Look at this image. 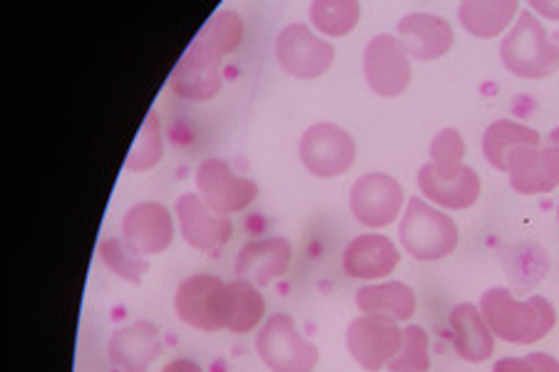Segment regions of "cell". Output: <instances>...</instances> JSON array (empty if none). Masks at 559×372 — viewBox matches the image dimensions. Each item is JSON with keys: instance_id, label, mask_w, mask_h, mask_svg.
<instances>
[{"instance_id": "cell-1", "label": "cell", "mask_w": 559, "mask_h": 372, "mask_svg": "<svg viewBox=\"0 0 559 372\" xmlns=\"http://www.w3.org/2000/svg\"><path fill=\"white\" fill-rule=\"evenodd\" d=\"M480 313L495 338L512 345H532L547 338L557 323L555 305L545 296L520 301L510 288L492 286L480 298Z\"/></svg>"}, {"instance_id": "cell-2", "label": "cell", "mask_w": 559, "mask_h": 372, "mask_svg": "<svg viewBox=\"0 0 559 372\" xmlns=\"http://www.w3.org/2000/svg\"><path fill=\"white\" fill-rule=\"evenodd\" d=\"M502 65L525 80L549 77L559 70V40L549 38L545 25L532 11H520L500 45Z\"/></svg>"}, {"instance_id": "cell-3", "label": "cell", "mask_w": 559, "mask_h": 372, "mask_svg": "<svg viewBox=\"0 0 559 372\" xmlns=\"http://www.w3.org/2000/svg\"><path fill=\"white\" fill-rule=\"evenodd\" d=\"M399 239L403 251L416 261H440L457 249L460 231L453 216L413 196L401 216Z\"/></svg>"}, {"instance_id": "cell-4", "label": "cell", "mask_w": 559, "mask_h": 372, "mask_svg": "<svg viewBox=\"0 0 559 372\" xmlns=\"http://www.w3.org/2000/svg\"><path fill=\"white\" fill-rule=\"evenodd\" d=\"M241 38H245V21H241V15L231 11V8H222L202 25V31L187 45V50L175 68L204 77H222L219 65L224 58L239 48Z\"/></svg>"}, {"instance_id": "cell-5", "label": "cell", "mask_w": 559, "mask_h": 372, "mask_svg": "<svg viewBox=\"0 0 559 372\" xmlns=\"http://www.w3.org/2000/svg\"><path fill=\"white\" fill-rule=\"evenodd\" d=\"M257 352L272 372H313L319 348L296 328L288 313H276L257 333Z\"/></svg>"}, {"instance_id": "cell-6", "label": "cell", "mask_w": 559, "mask_h": 372, "mask_svg": "<svg viewBox=\"0 0 559 372\" xmlns=\"http://www.w3.org/2000/svg\"><path fill=\"white\" fill-rule=\"evenodd\" d=\"M299 157L309 175L333 179L346 175L356 161V142L341 124L319 122L301 134Z\"/></svg>"}, {"instance_id": "cell-7", "label": "cell", "mask_w": 559, "mask_h": 372, "mask_svg": "<svg viewBox=\"0 0 559 372\" xmlns=\"http://www.w3.org/2000/svg\"><path fill=\"white\" fill-rule=\"evenodd\" d=\"M197 192L204 199V204L219 216H231L249 208L257 202L259 184L254 179L241 177L229 167V161L219 157L204 159L197 167Z\"/></svg>"}, {"instance_id": "cell-8", "label": "cell", "mask_w": 559, "mask_h": 372, "mask_svg": "<svg viewBox=\"0 0 559 372\" xmlns=\"http://www.w3.org/2000/svg\"><path fill=\"white\" fill-rule=\"evenodd\" d=\"M274 56L286 75L296 80H316L331 68L336 50L329 40L316 35L309 25L292 23L278 31Z\"/></svg>"}, {"instance_id": "cell-9", "label": "cell", "mask_w": 559, "mask_h": 372, "mask_svg": "<svg viewBox=\"0 0 559 372\" xmlns=\"http://www.w3.org/2000/svg\"><path fill=\"white\" fill-rule=\"evenodd\" d=\"M405 192L401 181L385 171H368L350 187V214L368 229H385L403 212Z\"/></svg>"}, {"instance_id": "cell-10", "label": "cell", "mask_w": 559, "mask_h": 372, "mask_svg": "<svg viewBox=\"0 0 559 372\" xmlns=\"http://www.w3.org/2000/svg\"><path fill=\"white\" fill-rule=\"evenodd\" d=\"M405 340L401 323L385 321L378 315H358L346 331V348L360 368L368 372H381L399 356Z\"/></svg>"}, {"instance_id": "cell-11", "label": "cell", "mask_w": 559, "mask_h": 372, "mask_svg": "<svg viewBox=\"0 0 559 372\" xmlns=\"http://www.w3.org/2000/svg\"><path fill=\"white\" fill-rule=\"evenodd\" d=\"M418 187L420 194L440 208H450V212H463L471 208L483 192L480 175L465 161L457 165H436L428 161L418 171Z\"/></svg>"}, {"instance_id": "cell-12", "label": "cell", "mask_w": 559, "mask_h": 372, "mask_svg": "<svg viewBox=\"0 0 559 372\" xmlns=\"http://www.w3.org/2000/svg\"><path fill=\"white\" fill-rule=\"evenodd\" d=\"M224 290H227V284L219 276L194 274L185 278L175 293V311L179 321L202 333L222 331Z\"/></svg>"}, {"instance_id": "cell-13", "label": "cell", "mask_w": 559, "mask_h": 372, "mask_svg": "<svg viewBox=\"0 0 559 372\" xmlns=\"http://www.w3.org/2000/svg\"><path fill=\"white\" fill-rule=\"evenodd\" d=\"M364 75L378 97H399L411 85V58L399 35L381 33L366 45Z\"/></svg>"}, {"instance_id": "cell-14", "label": "cell", "mask_w": 559, "mask_h": 372, "mask_svg": "<svg viewBox=\"0 0 559 372\" xmlns=\"http://www.w3.org/2000/svg\"><path fill=\"white\" fill-rule=\"evenodd\" d=\"M122 239L144 259L159 256L175 241L173 212L159 202L134 204L122 219Z\"/></svg>"}, {"instance_id": "cell-15", "label": "cell", "mask_w": 559, "mask_h": 372, "mask_svg": "<svg viewBox=\"0 0 559 372\" xmlns=\"http://www.w3.org/2000/svg\"><path fill=\"white\" fill-rule=\"evenodd\" d=\"M294 249L284 236H269V239L249 241L239 249L234 259V276L249 280L257 288H269L276 278L286 276L292 266Z\"/></svg>"}, {"instance_id": "cell-16", "label": "cell", "mask_w": 559, "mask_h": 372, "mask_svg": "<svg viewBox=\"0 0 559 372\" xmlns=\"http://www.w3.org/2000/svg\"><path fill=\"white\" fill-rule=\"evenodd\" d=\"M175 216L182 239L197 251H216L231 239L234 226L229 216L214 214L200 194L179 196L175 202Z\"/></svg>"}, {"instance_id": "cell-17", "label": "cell", "mask_w": 559, "mask_h": 372, "mask_svg": "<svg viewBox=\"0 0 559 372\" xmlns=\"http://www.w3.org/2000/svg\"><path fill=\"white\" fill-rule=\"evenodd\" d=\"M508 177L510 187L522 196L552 192L559 187V144L518 149L510 159Z\"/></svg>"}, {"instance_id": "cell-18", "label": "cell", "mask_w": 559, "mask_h": 372, "mask_svg": "<svg viewBox=\"0 0 559 372\" xmlns=\"http://www.w3.org/2000/svg\"><path fill=\"white\" fill-rule=\"evenodd\" d=\"M107 356L122 372H147L162 356L159 328L152 321H134L117 328L107 343Z\"/></svg>"}, {"instance_id": "cell-19", "label": "cell", "mask_w": 559, "mask_h": 372, "mask_svg": "<svg viewBox=\"0 0 559 372\" xmlns=\"http://www.w3.org/2000/svg\"><path fill=\"white\" fill-rule=\"evenodd\" d=\"M399 40L408 58L430 62L443 58L453 48V28L445 17L432 13H408L399 21Z\"/></svg>"}, {"instance_id": "cell-20", "label": "cell", "mask_w": 559, "mask_h": 372, "mask_svg": "<svg viewBox=\"0 0 559 372\" xmlns=\"http://www.w3.org/2000/svg\"><path fill=\"white\" fill-rule=\"evenodd\" d=\"M401 263V251L383 233H360L344 251V274L358 280H381Z\"/></svg>"}, {"instance_id": "cell-21", "label": "cell", "mask_w": 559, "mask_h": 372, "mask_svg": "<svg viewBox=\"0 0 559 372\" xmlns=\"http://www.w3.org/2000/svg\"><path fill=\"white\" fill-rule=\"evenodd\" d=\"M450 331H453L455 352L467 362H485L495 352V335L485 321L480 308L460 303L450 311Z\"/></svg>"}, {"instance_id": "cell-22", "label": "cell", "mask_w": 559, "mask_h": 372, "mask_svg": "<svg viewBox=\"0 0 559 372\" xmlns=\"http://www.w3.org/2000/svg\"><path fill=\"white\" fill-rule=\"evenodd\" d=\"M356 305L364 315H378L385 321L403 323L416 315V290L401 280H383L356 290Z\"/></svg>"}, {"instance_id": "cell-23", "label": "cell", "mask_w": 559, "mask_h": 372, "mask_svg": "<svg viewBox=\"0 0 559 372\" xmlns=\"http://www.w3.org/2000/svg\"><path fill=\"white\" fill-rule=\"evenodd\" d=\"M520 3L515 0H465L457 5V17L463 28L475 38L490 40L518 21Z\"/></svg>"}, {"instance_id": "cell-24", "label": "cell", "mask_w": 559, "mask_h": 372, "mask_svg": "<svg viewBox=\"0 0 559 372\" xmlns=\"http://www.w3.org/2000/svg\"><path fill=\"white\" fill-rule=\"evenodd\" d=\"M525 147H543V134L515 120L492 122L483 134L485 159L490 161V167L504 171V175H508L512 154Z\"/></svg>"}, {"instance_id": "cell-25", "label": "cell", "mask_w": 559, "mask_h": 372, "mask_svg": "<svg viewBox=\"0 0 559 372\" xmlns=\"http://www.w3.org/2000/svg\"><path fill=\"white\" fill-rule=\"evenodd\" d=\"M266 313V301L249 280L234 278L224 290V331L234 335H247L257 331Z\"/></svg>"}, {"instance_id": "cell-26", "label": "cell", "mask_w": 559, "mask_h": 372, "mask_svg": "<svg viewBox=\"0 0 559 372\" xmlns=\"http://www.w3.org/2000/svg\"><path fill=\"white\" fill-rule=\"evenodd\" d=\"M313 28L329 38H344L360 21L356 0H313L309 5Z\"/></svg>"}, {"instance_id": "cell-27", "label": "cell", "mask_w": 559, "mask_h": 372, "mask_svg": "<svg viewBox=\"0 0 559 372\" xmlns=\"http://www.w3.org/2000/svg\"><path fill=\"white\" fill-rule=\"evenodd\" d=\"M97 253H100V261L110 274L128 280L132 286H140L150 271L147 259L140 256L120 236H107V239H103L100 247H97Z\"/></svg>"}, {"instance_id": "cell-28", "label": "cell", "mask_w": 559, "mask_h": 372, "mask_svg": "<svg viewBox=\"0 0 559 372\" xmlns=\"http://www.w3.org/2000/svg\"><path fill=\"white\" fill-rule=\"evenodd\" d=\"M162 157H165V137H162V122L155 110H150L140 127L138 137H134L132 147L124 159V169L128 171H150L155 169Z\"/></svg>"}, {"instance_id": "cell-29", "label": "cell", "mask_w": 559, "mask_h": 372, "mask_svg": "<svg viewBox=\"0 0 559 372\" xmlns=\"http://www.w3.org/2000/svg\"><path fill=\"white\" fill-rule=\"evenodd\" d=\"M430 370V340L423 325H408L399 356L388 362V372H428Z\"/></svg>"}, {"instance_id": "cell-30", "label": "cell", "mask_w": 559, "mask_h": 372, "mask_svg": "<svg viewBox=\"0 0 559 372\" xmlns=\"http://www.w3.org/2000/svg\"><path fill=\"white\" fill-rule=\"evenodd\" d=\"M465 157V140L453 127L440 130L430 142V161L436 165H457Z\"/></svg>"}, {"instance_id": "cell-31", "label": "cell", "mask_w": 559, "mask_h": 372, "mask_svg": "<svg viewBox=\"0 0 559 372\" xmlns=\"http://www.w3.org/2000/svg\"><path fill=\"white\" fill-rule=\"evenodd\" d=\"M492 372H537V368L532 365V360L525 358H502L492 365Z\"/></svg>"}, {"instance_id": "cell-32", "label": "cell", "mask_w": 559, "mask_h": 372, "mask_svg": "<svg viewBox=\"0 0 559 372\" xmlns=\"http://www.w3.org/2000/svg\"><path fill=\"white\" fill-rule=\"evenodd\" d=\"M527 358L537 368V372H559V360L549 356V352H530Z\"/></svg>"}, {"instance_id": "cell-33", "label": "cell", "mask_w": 559, "mask_h": 372, "mask_svg": "<svg viewBox=\"0 0 559 372\" xmlns=\"http://www.w3.org/2000/svg\"><path fill=\"white\" fill-rule=\"evenodd\" d=\"M530 8L535 13L549 17V21H559V3H552V0H535V3H530Z\"/></svg>"}, {"instance_id": "cell-34", "label": "cell", "mask_w": 559, "mask_h": 372, "mask_svg": "<svg viewBox=\"0 0 559 372\" xmlns=\"http://www.w3.org/2000/svg\"><path fill=\"white\" fill-rule=\"evenodd\" d=\"M162 372H204L200 365H197L194 360H187V358H177L173 362H167L165 370Z\"/></svg>"}, {"instance_id": "cell-35", "label": "cell", "mask_w": 559, "mask_h": 372, "mask_svg": "<svg viewBox=\"0 0 559 372\" xmlns=\"http://www.w3.org/2000/svg\"><path fill=\"white\" fill-rule=\"evenodd\" d=\"M547 142H555V144H559V127H555V130L547 134Z\"/></svg>"}, {"instance_id": "cell-36", "label": "cell", "mask_w": 559, "mask_h": 372, "mask_svg": "<svg viewBox=\"0 0 559 372\" xmlns=\"http://www.w3.org/2000/svg\"><path fill=\"white\" fill-rule=\"evenodd\" d=\"M557 219H559V204H557Z\"/></svg>"}]
</instances>
